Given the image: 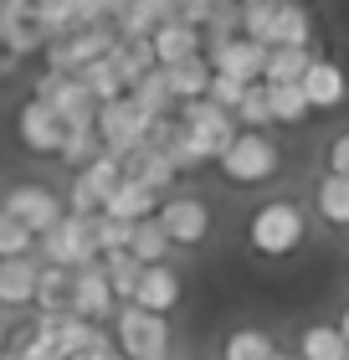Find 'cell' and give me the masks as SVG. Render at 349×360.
Here are the masks:
<instances>
[{
	"label": "cell",
	"mask_w": 349,
	"mask_h": 360,
	"mask_svg": "<svg viewBox=\"0 0 349 360\" xmlns=\"http://www.w3.org/2000/svg\"><path fill=\"white\" fill-rule=\"evenodd\" d=\"M268 103H272V124H288V129L308 124V113H313L298 83H288V88H268Z\"/></svg>",
	"instance_id": "obj_36"
},
{
	"label": "cell",
	"mask_w": 349,
	"mask_h": 360,
	"mask_svg": "<svg viewBox=\"0 0 349 360\" xmlns=\"http://www.w3.org/2000/svg\"><path fill=\"white\" fill-rule=\"evenodd\" d=\"M149 52H154V68H175V62L206 57V37H201V26L164 21V26L154 31V37H149Z\"/></svg>",
	"instance_id": "obj_17"
},
{
	"label": "cell",
	"mask_w": 349,
	"mask_h": 360,
	"mask_svg": "<svg viewBox=\"0 0 349 360\" xmlns=\"http://www.w3.org/2000/svg\"><path fill=\"white\" fill-rule=\"evenodd\" d=\"M272 355H277L272 335L257 330V324H242V330H231L226 345H221V360H272Z\"/></svg>",
	"instance_id": "obj_31"
},
{
	"label": "cell",
	"mask_w": 349,
	"mask_h": 360,
	"mask_svg": "<svg viewBox=\"0 0 349 360\" xmlns=\"http://www.w3.org/2000/svg\"><path fill=\"white\" fill-rule=\"evenodd\" d=\"M93 155H98V134H93V129H67V134H62V155L57 160L67 170H82Z\"/></svg>",
	"instance_id": "obj_38"
},
{
	"label": "cell",
	"mask_w": 349,
	"mask_h": 360,
	"mask_svg": "<svg viewBox=\"0 0 349 360\" xmlns=\"http://www.w3.org/2000/svg\"><path fill=\"white\" fill-rule=\"evenodd\" d=\"M11 68H15V57H11V52H6V41H0V77H6V72H11Z\"/></svg>",
	"instance_id": "obj_44"
},
{
	"label": "cell",
	"mask_w": 349,
	"mask_h": 360,
	"mask_svg": "<svg viewBox=\"0 0 349 360\" xmlns=\"http://www.w3.org/2000/svg\"><path fill=\"white\" fill-rule=\"evenodd\" d=\"M129 232H134V226H129V221H113V217H103V211H98V217H93L98 257H103V252H119V248H129Z\"/></svg>",
	"instance_id": "obj_40"
},
{
	"label": "cell",
	"mask_w": 349,
	"mask_h": 360,
	"mask_svg": "<svg viewBox=\"0 0 349 360\" xmlns=\"http://www.w3.org/2000/svg\"><path fill=\"white\" fill-rule=\"evenodd\" d=\"M37 257L46 268H67V273H77V268H88V263H98V237H93V217H62L52 232H41L37 237Z\"/></svg>",
	"instance_id": "obj_4"
},
{
	"label": "cell",
	"mask_w": 349,
	"mask_h": 360,
	"mask_svg": "<svg viewBox=\"0 0 349 360\" xmlns=\"http://www.w3.org/2000/svg\"><path fill=\"white\" fill-rule=\"evenodd\" d=\"M37 278H41V257H0V309H31L37 304Z\"/></svg>",
	"instance_id": "obj_15"
},
{
	"label": "cell",
	"mask_w": 349,
	"mask_h": 360,
	"mask_svg": "<svg viewBox=\"0 0 349 360\" xmlns=\"http://www.w3.org/2000/svg\"><path fill=\"white\" fill-rule=\"evenodd\" d=\"M77 83L88 88V98H93V103H113V98H124V93H129V88H124V77H119V68H113L108 57L88 62V68L77 72Z\"/></svg>",
	"instance_id": "obj_33"
},
{
	"label": "cell",
	"mask_w": 349,
	"mask_h": 360,
	"mask_svg": "<svg viewBox=\"0 0 349 360\" xmlns=\"http://www.w3.org/2000/svg\"><path fill=\"white\" fill-rule=\"evenodd\" d=\"M272 360H293V355H282V350H277V355H272Z\"/></svg>",
	"instance_id": "obj_49"
},
{
	"label": "cell",
	"mask_w": 349,
	"mask_h": 360,
	"mask_svg": "<svg viewBox=\"0 0 349 360\" xmlns=\"http://www.w3.org/2000/svg\"><path fill=\"white\" fill-rule=\"evenodd\" d=\"M298 360H349V340L339 335V324H308L298 335Z\"/></svg>",
	"instance_id": "obj_26"
},
{
	"label": "cell",
	"mask_w": 349,
	"mask_h": 360,
	"mask_svg": "<svg viewBox=\"0 0 349 360\" xmlns=\"http://www.w3.org/2000/svg\"><path fill=\"white\" fill-rule=\"evenodd\" d=\"M129 103H134L144 119H170L175 113V93H170V77H164V68L144 72L134 88H129Z\"/></svg>",
	"instance_id": "obj_23"
},
{
	"label": "cell",
	"mask_w": 349,
	"mask_h": 360,
	"mask_svg": "<svg viewBox=\"0 0 349 360\" xmlns=\"http://www.w3.org/2000/svg\"><path fill=\"white\" fill-rule=\"evenodd\" d=\"M108 62L119 68L124 88H134L144 72H154V52H149V41H144V37H119V46L108 52Z\"/></svg>",
	"instance_id": "obj_28"
},
{
	"label": "cell",
	"mask_w": 349,
	"mask_h": 360,
	"mask_svg": "<svg viewBox=\"0 0 349 360\" xmlns=\"http://www.w3.org/2000/svg\"><path fill=\"white\" fill-rule=\"evenodd\" d=\"M252 88V83H237V77H221V72H211V88H206V98L216 108H226V113H237V103H242V93Z\"/></svg>",
	"instance_id": "obj_41"
},
{
	"label": "cell",
	"mask_w": 349,
	"mask_h": 360,
	"mask_svg": "<svg viewBox=\"0 0 349 360\" xmlns=\"http://www.w3.org/2000/svg\"><path fill=\"white\" fill-rule=\"evenodd\" d=\"M6 350H11V324L0 319V355H6Z\"/></svg>",
	"instance_id": "obj_45"
},
{
	"label": "cell",
	"mask_w": 349,
	"mask_h": 360,
	"mask_svg": "<svg viewBox=\"0 0 349 360\" xmlns=\"http://www.w3.org/2000/svg\"><path fill=\"white\" fill-rule=\"evenodd\" d=\"M154 221L164 226V237H170V248H201V242H211V206L201 201V195H164Z\"/></svg>",
	"instance_id": "obj_9"
},
{
	"label": "cell",
	"mask_w": 349,
	"mask_h": 360,
	"mask_svg": "<svg viewBox=\"0 0 349 360\" xmlns=\"http://www.w3.org/2000/svg\"><path fill=\"white\" fill-rule=\"evenodd\" d=\"M303 237H308V221H303V206L298 201H268L246 221V242L262 257H288V252L303 248Z\"/></svg>",
	"instance_id": "obj_2"
},
{
	"label": "cell",
	"mask_w": 349,
	"mask_h": 360,
	"mask_svg": "<svg viewBox=\"0 0 349 360\" xmlns=\"http://www.w3.org/2000/svg\"><path fill=\"white\" fill-rule=\"evenodd\" d=\"M108 340L124 360H170L175 330H170V314H149V309L119 304L108 319Z\"/></svg>",
	"instance_id": "obj_1"
},
{
	"label": "cell",
	"mask_w": 349,
	"mask_h": 360,
	"mask_svg": "<svg viewBox=\"0 0 349 360\" xmlns=\"http://www.w3.org/2000/svg\"><path fill=\"white\" fill-rule=\"evenodd\" d=\"M329 175H349V134L329 144Z\"/></svg>",
	"instance_id": "obj_43"
},
{
	"label": "cell",
	"mask_w": 349,
	"mask_h": 360,
	"mask_svg": "<svg viewBox=\"0 0 349 360\" xmlns=\"http://www.w3.org/2000/svg\"><path fill=\"white\" fill-rule=\"evenodd\" d=\"M159 201H164L159 191H149V186H139V180H129V175H124V180H119V191H113L108 201H103V217L134 226V221H149V217H154Z\"/></svg>",
	"instance_id": "obj_19"
},
{
	"label": "cell",
	"mask_w": 349,
	"mask_h": 360,
	"mask_svg": "<svg viewBox=\"0 0 349 360\" xmlns=\"http://www.w3.org/2000/svg\"><path fill=\"white\" fill-rule=\"evenodd\" d=\"M113 309H119V299H113V288H108L103 268H98V263L77 268V273H72V314H77V319H88V324H108V319H113Z\"/></svg>",
	"instance_id": "obj_14"
},
{
	"label": "cell",
	"mask_w": 349,
	"mask_h": 360,
	"mask_svg": "<svg viewBox=\"0 0 349 360\" xmlns=\"http://www.w3.org/2000/svg\"><path fill=\"white\" fill-rule=\"evenodd\" d=\"M231 119H237V129H252V134H272V103H268V83H252L242 93V103H237V113H231Z\"/></svg>",
	"instance_id": "obj_34"
},
{
	"label": "cell",
	"mask_w": 349,
	"mask_h": 360,
	"mask_svg": "<svg viewBox=\"0 0 349 360\" xmlns=\"http://www.w3.org/2000/svg\"><path fill=\"white\" fill-rule=\"evenodd\" d=\"M237 11H242V37H246V41H257V46H268V41H272L277 0H237Z\"/></svg>",
	"instance_id": "obj_35"
},
{
	"label": "cell",
	"mask_w": 349,
	"mask_h": 360,
	"mask_svg": "<svg viewBox=\"0 0 349 360\" xmlns=\"http://www.w3.org/2000/svg\"><path fill=\"white\" fill-rule=\"evenodd\" d=\"M0 41H6V52L21 62V57H37V52H46V26H41V15H37V6H15L11 15H6V26H0Z\"/></svg>",
	"instance_id": "obj_18"
},
{
	"label": "cell",
	"mask_w": 349,
	"mask_h": 360,
	"mask_svg": "<svg viewBox=\"0 0 349 360\" xmlns=\"http://www.w3.org/2000/svg\"><path fill=\"white\" fill-rule=\"evenodd\" d=\"M98 268H103L108 288H113V299H119V304H129V293H134V283H139L144 263H134V252H129V248H119V252H103V257H98Z\"/></svg>",
	"instance_id": "obj_32"
},
{
	"label": "cell",
	"mask_w": 349,
	"mask_h": 360,
	"mask_svg": "<svg viewBox=\"0 0 349 360\" xmlns=\"http://www.w3.org/2000/svg\"><path fill=\"white\" fill-rule=\"evenodd\" d=\"M180 293H185V288H180V273H175L170 263H154V268L139 273L129 304H134V309H149V314H170V309L180 304Z\"/></svg>",
	"instance_id": "obj_16"
},
{
	"label": "cell",
	"mask_w": 349,
	"mask_h": 360,
	"mask_svg": "<svg viewBox=\"0 0 349 360\" xmlns=\"http://www.w3.org/2000/svg\"><path fill=\"white\" fill-rule=\"evenodd\" d=\"M149 124L154 119H144V113L129 103V93L124 98H113V103H98L93 113V134H98V150H108V155H129V150H139L144 134H149Z\"/></svg>",
	"instance_id": "obj_7"
},
{
	"label": "cell",
	"mask_w": 349,
	"mask_h": 360,
	"mask_svg": "<svg viewBox=\"0 0 349 360\" xmlns=\"http://www.w3.org/2000/svg\"><path fill=\"white\" fill-rule=\"evenodd\" d=\"M37 314H72V273L67 268H46L41 263V278H37Z\"/></svg>",
	"instance_id": "obj_25"
},
{
	"label": "cell",
	"mask_w": 349,
	"mask_h": 360,
	"mask_svg": "<svg viewBox=\"0 0 349 360\" xmlns=\"http://www.w3.org/2000/svg\"><path fill=\"white\" fill-rule=\"evenodd\" d=\"M164 77H170L175 103H195V98H206V88H211V62L206 57L175 62V68H164Z\"/></svg>",
	"instance_id": "obj_27"
},
{
	"label": "cell",
	"mask_w": 349,
	"mask_h": 360,
	"mask_svg": "<svg viewBox=\"0 0 349 360\" xmlns=\"http://www.w3.org/2000/svg\"><path fill=\"white\" fill-rule=\"evenodd\" d=\"M206 62H211V72H221V77H237V83H262L268 46H257V41H246V37H231V41L206 46Z\"/></svg>",
	"instance_id": "obj_12"
},
{
	"label": "cell",
	"mask_w": 349,
	"mask_h": 360,
	"mask_svg": "<svg viewBox=\"0 0 349 360\" xmlns=\"http://www.w3.org/2000/svg\"><path fill=\"white\" fill-rule=\"evenodd\" d=\"M15 134H21V144L31 155H62V134H67V129H62V119L52 108L41 103V98H26L21 103V113H15Z\"/></svg>",
	"instance_id": "obj_13"
},
{
	"label": "cell",
	"mask_w": 349,
	"mask_h": 360,
	"mask_svg": "<svg viewBox=\"0 0 349 360\" xmlns=\"http://www.w3.org/2000/svg\"><path fill=\"white\" fill-rule=\"evenodd\" d=\"M124 175H129V180H139V186H149V191H159V195L180 180L175 165H170V160H164L159 150H149V144H139V150H129V155H124Z\"/></svg>",
	"instance_id": "obj_21"
},
{
	"label": "cell",
	"mask_w": 349,
	"mask_h": 360,
	"mask_svg": "<svg viewBox=\"0 0 349 360\" xmlns=\"http://www.w3.org/2000/svg\"><path fill=\"white\" fill-rule=\"evenodd\" d=\"M129 252H134V263L154 268V263H170V237H164V226L149 217V221H134V232H129Z\"/></svg>",
	"instance_id": "obj_30"
},
{
	"label": "cell",
	"mask_w": 349,
	"mask_h": 360,
	"mask_svg": "<svg viewBox=\"0 0 349 360\" xmlns=\"http://www.w3.org/2000/svg\"><path fill=\"white\" fill-rule=\"evenodd\" d=\"M313 46H268V68H262V83L268 88H288L308 72Z\"/></svg>",
	"instance_id": "obj_24"
},
{
	"label": "cell",
	"mask_w": 349,
	"mask_h": 360,
	"mask_svg": "<svg viewBox=\"0 0 349 360\" xmlns=\"http://www.w3.org/2000/svg\"><path fill=\"white\" fill-rule=\"evenodd\" d=\"M11 350H15V360H52V350H46V340H37V335H11Z\"/></svg>",
	"instance_id": "obj_42"
},
{
	"label": "cell",
	"mask_w": 349,
	"mask_h": 360,
	"mask_svg": "<svg viewBox=\"0 0 349 360\" xmlns=\"http://www.w3.org/2000/svg\"><path fill=\"white\" fill-rule=\"evenodd\" d=\"M108 360H124V355H119V350H108Z\"/></svg>",
	"instance_id": "obj_48"
},
{
	"label": "cell",
	"mask_w": 349,
	"mask_h": 360,
	"mask_svg": "<svg viewBox=\"0 0 349 360\" xmlns=\"http://www.w3.org/2000/svg\"><path fill=\"white\" fill-rule=\"evenodd\" d=\"M119 180H124V160L108 155V150H98L82 170H72L67 211H72V217H98V211H103V201L119 191Z\"/></svg>",
	"instance_id": "obj_6"
},
{
	"label": "cell",
	"mask_w": 349,
	"mask_h": 360,
	"mask_svg": "<svg viewBox=\"0 0 349 360\" xmlns=\"http://www.w3.org/2000/svg\"><path fill=\"white\" fill-rule=\"evenodd\" d=\"M0 211H6V217H15L31 237H41V232H52V226L67 217V201H62L57 191L37 186V180H21V186H11V191H6Z\"/></svg>",
	"instance_id": "obj_8"
},
{
	"label": "cell",
	"mask_w": 349,
	"mask_h": 360,
	"mask_svg": "<svg viewBox=\"0 0 349 360\" xmlns=\"http://www.w3.org/2000/svg\"><path fill=\"white\" fill-rule=\"evenodd\" d=\"M37 15H41L46 37H67V31H77V26H82L72 0H37Z\"/></svg>",
	"instance_id": "obj_37"
},
{
	"label": "cell",
	"mask_w": 349,
	"mask_h": 360,
	"mask_svg": "<svg viewBox=\"0 0 349 360\" xmlns=\"http://www.w3.org/2000/svg\"><path fill=\"white\" fill-rule=\"evenodd\" d=\"M26 252H37V237H31L15 217L0 211V257H26Z\"/></svg>",
	"instance_id": "obj_39"
},
{
	"label": "cell",
	"mask_w": 349,
	"mask_h": 360,
	"mask_svg": "<svg viewBox=\"0 0 349 360\" xmlns=\"http://www.w3.org/2000/svg\"><path fill=\"white\" fill-rule=\"evenodd\" d=\"M221 175L231 186H268V180L282 170V150L272 134H252V129H237V139L221 150Z\"/></svg>",
	"instance_id": "obj_3"
},
{
	"label": "cell",
	"mask_w": 349,
	"mask_h": 360,
	"mask_svg": "<svg viewBox=\"0 0 349 360\" xmlns=\"http://www.w3.org/2000/svg\"><path fill=\"white\" fill-rule=\"evenodd\" d=\"M298 88H303V98H308L313 113H334V108L349 103V72H344V62L319 57V52H313L308 72L298 77Z\"/></svg>",
	"instance_id": "obj_11"
},
{
	"label": "cell",
	"mask_w": 349,
	"mask_h": 360,
	"mask_svg": "<svg viewBox=\"0 0 349 360\" xmlns=\"http://www.w3.org/2000/svg\"><path fill=\"white\" fill-rule=\"evenodd\" d=\"M313 211L329 226H349V175H324L313 186Z\"/></svg>",
	"instance_id": "obj_29"
},
{
	"label": "cell",
	"mask_w": 349,
	"mask_h": 360,
	"mask_svg": "<svg viewBox=\"0 0 349 360\" xmlns=\"http://www.w3.org/2000/svg\"><path fill=\"white\" fill-rule=\"evenodd\" d=\"M339 335L349 340V304H344V314H339Z\"/></svg>",
	"instance_id": "obj_46"
},
{
	"label": "cell",
	"mask_w": 349,
	"mask_h": 360,
	"mask_svg": "<svg viewBox=\"0 0 349 360\" xmlns=\"http://www.w3.org/2000/svg\"><path fill=\"white\" fill-rule=\"evenodd\" d=\"M6 6H37V0H6Z\"/></svg>",
	"instance_id": "obj_47"
},
{
	"label": "cell",
	"mask_w": 349,
	"mask_h": 360,
	"mask_svg": "<svg viewBox=\"0 0 349 360\" xmlns=\"http://www.w3.org/2000/svg\"><path fill=\"white\" fill-rule=\"evenodd\" d=\"M164 21H175V0H129L113 26H119V37H144L149 41Z\"/></svg>",
	"instance_id": "obj_20"
},
{
	"label": "cell",
	"mask_w": 349,
	"mask_h": 360,
	"mask_svg": "<svg viewBox=\"0 0 349 360\" xmlns=\"http://www.w3.org/2000/svg\"><path fill=\"white\" fill-rule=\"evenodd\" d=\"M313 41V11L303 0H277L272 15V41L268 46H308Z\"/></svg>",
	"instance_id": "obj_22"
},
{
	"label": "cell",
	"mask_w": 349,
	"mask_h": 360,
	"mask_svg": "<svg viewBox=\"0 0 349 360\" xmlns=\"http://www.w3.org/2000/svg\"><path fill=\"white\" fill-rule=\"evenodd\" d=\"M31 98H41V103L62 119V129H93L98 103L88 98V88H82L77 77H67V72H41L37 88H31Z\"/></svg>",
	"instance_id": "obj_10"
},
{
	"label": "cell",
	"mask_w": 349,
	"mask_h": 360,
	"mask_svg": "<svg viewBox=\"0 0 349 360\" xmlns=\"http://www.w3.org/2000/svg\"><path fill=\"white\" fill-rule=\"evenodd\" d=\"M175 124L185 129V139L195 144L201 160H221V150L237 139V119L226 108H216L211 98H195V103H175Z\"/></svg>",
	"instance_id": "obj_5"
}]
</instances>
